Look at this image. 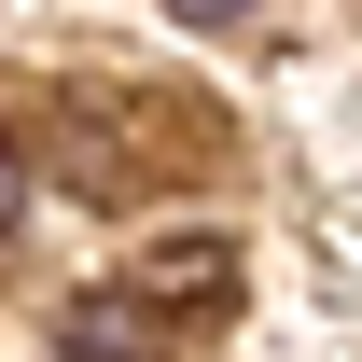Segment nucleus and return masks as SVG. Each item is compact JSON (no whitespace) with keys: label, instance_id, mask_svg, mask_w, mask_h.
Masks as SVG:
<instances>
[{"label":"nucleus","instance_id":"obj_1","mask_svg":"<svg viewBox=\"0 0 362 362\" xmlns=\"http://www.w3.org/2000/svg\"><path fill=\"white\" fill-rule=\"evenodd\" d=\"M237 279V237H168V251H139V279H126V307L153 320V307H209Z\"/></svg>","mask_w":362,"mask_h":362},{"label":"nucleus","instance_id":"obj_2","mask_svg":"<svg viewBox=\"0 0 362 362\" xmlns=\"http://www.w3.org/2000/svg\"><path fill=\"white\" fill-rule=\"evenodd\" d=\"M0 209H14V168H0Z\"/></svg>","mask_w":362,"mask_h":362}]
</instances>
